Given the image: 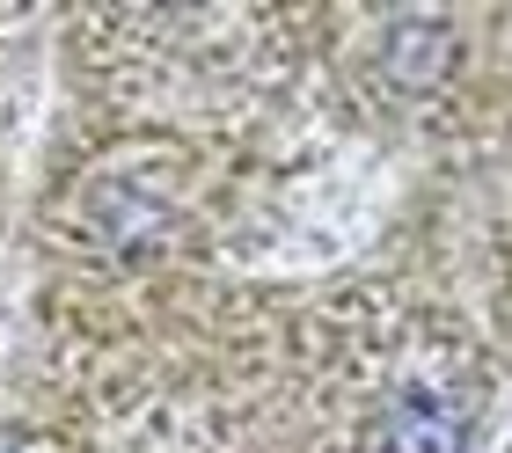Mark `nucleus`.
<instances>
[{"label":"nucleus","instance_id":"obj_1","mask_svg":"<svg viewBox=\"0 0 512 453\" xmlns=\"http://www.w3.org/2000/svg\"><path fill=\"white\" fill-rule=\"evenodd\" d=\"M469 446V417L439 395H403L381 424V453H461Z\"/></svg>","mask_w":512,"mask_h":453},{"label":"nucleus","instance_id":"obj_2","mask_svg":"<svg viewBox=\"0 0 512 453\" xmlns=\"http://www.w3.org/2000/svg\"><path fill=\"white\" fill-rule=\"evenodd\" d=\"M0 453H15V446H0Z\"/></svg>","mask_w":512,"mask_h":453}]
</instances>
